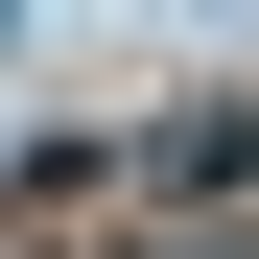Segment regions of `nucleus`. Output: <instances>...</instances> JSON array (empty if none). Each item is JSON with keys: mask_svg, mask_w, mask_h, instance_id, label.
<instances>
[{"mask_svg": "<svg viewBox=\"0 0 259 259\" xmlns=\"http://www.w3.org/2000/svg\"><path fill=\"white\" fill-rule=\"evenodd\" d=\"M212 259H236V236H212Z\"/></svg>", "mask_w": 259, "mask_h": 259, "instance_id": "nucleus-1", "label": "nucleus"}]
</instances>
